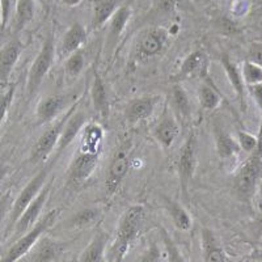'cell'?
Segmentation results:
<instances>
[{"mask_svg": "<svg viewBox=\"0 0 262 262\" xmlns=\"http://www.w3.org/2000/svg\"><path fill=\"white\" fill-rule=\"evenodd\" d=\"M104 130L97 123L84 125L80 143L69 168V185L79 188L88 181L96 169L102 151Z\"/></svg>", "mask_w": 262, "mask_h": 262, "instance_id": "obj_1", "label": "cell"}, {"mask_svg": "<svg viewBox=\"0 0 262 262\" xmlns=\"http://www.w3.org/2000/svg\"><path fill=\"white\" fill-rule=\"evenodd\" d=\"M262 177V122L259 125L258 143L245 160L233 180V191L243 202L249 203L254 196Z\"/></svg>", "mask_w": 262, "mask_h": 262, "instance_id": "obj_2", "label": "cell"}, {"mask_svg": "<svg viewBox=\"0 0 262 262\" xmlns=\"http://www.w3.org/2000/svg\"><path fill=\"white\" fill-rule=\"evenodd\" d=\"M60 211H62L60 209H54L46 215H43L41 219H38V222L27 233L16 238L15 243L9 247L3 258L0 259V262H17L21 257H24L29 252L30 248L38 242L39 237L43 236V233L55 224L58 216L60 215Z\"/></svg>", "mask_w": 262, "mask_h": 262, "instance_id": "obj_3", "label": "cell"}, {"mask_svg": "<svg viewBox=\"0 0 262 262\" xmlns=\"http://www.w3.org/2000/svg\"><path fill=\"white\" fill-rule=\"evenodd\" d=\"M144 217L143 206L134 205L128 207L125 214L121 216L117 228L116 242L113 245V252L116 256V262H121V259L127 253L131 242L137 237L139 228L142 226Z\"/></svg>", "mask_w": 262, "mask_h": 262, "instance_id": "obj_4", "label": "cell"}, {"mask_svg": "<svg viewBox=\"0 0 262 262\" xmlns=\"http://www.w3.org/2000/svg\"><path fill=\"white\" fill-rule=\"evenodd\" d=\"M54 58H55V36H54V30H50L46 34L41 50L37 54V57L34 58L32 66H30L27 81L28 98H33L38 92L46 74L53 66Z\"/></svg>", "mask_w": 262, "mask_h": 262, "instance_id": "obj_5", "label": "cell"}, {"mask_svg": "<svg viewBox=\"0 0 262 262\" xmlns=\"http://www.w3.org/2000/svg\"><path fill=\"white\" fill-rule=\"evenodd\" d=\"M131 149L133 143L130 139H126L114 151L105 177V191L107 196H113L125 180L130 168Z\"/></svg>", "mask_w": 262, "mask_h": 262, "instance_id": "obj_6", "label": "cell"}, {"mask_svg": "<svg viewBox=\"0 0 262 262\" xmlns=\"http://www.w3.org/2000/svg\"><path fill=\"white\" fill-rule=\"evenodd\" d=\"M49 172H50V167L42 168L38 173H36V176L33 177V179L25 185L24 189L20 191L18 196L16 198L15 202H13L11 212H9L8 231L13 229V227H15L16 222L18 221V217L21 216V214H23L28 206L32 203V201L38 195V193L42 190V188L48 184Z\"/></svg>", "mask_w": 262, "mask_h": 262, "instance_id": "obj_7", "label": "cell"}, {"mask_svg": "<svg viewBox=\"0 0 262 262\" xmlns=\"http://www.w3.org/2000/svg\"><path fill=\"white\" fill-rule=\"evenodd\" d=\"M196 165V137L194 133H190L181 147L179 154V161H177V169H179L180 184L184 196H188L189 185L194 177Z\"/></svg>", "mask_w": 262, "mask_h": 262, "instance_id": "obj_8", "label": "cell"}, {"mask_svg": "<svg viewBox=\"0 0 262 262\" xmlns=\"http://www.w3.org/2000/svg\"><path fill=\"white\" fill-rule=\"evenodd\" d=\"M51 190V182L46 184L42 190L39 191L38 195L32 201L29 206H28L25 211L21 214V216L18 217V221L16 222L15 227H13V236L16 238H18L20 236H23L24 233H27L30 228H32L34 224L38 222V216L41 215L42 210H43V206H45L46 201L49 198V194Z\"/></svg>", "mask_w": 262, "mask_h": 262, "instance_id": "obj_9", "label": "cell"}, {"mask_svg": "<svg viewBox=\"0 0 262 262\" xmlns=\"http://www.w3.org/2000/svg\"><path fill=\"white\" fill-rule=\"evenodd\" d=\"M64 250V244L51 237L41 236L38 242L17 262H54Z\"/></svg>", "mask_w": 262, "mask_h": 262, "instance_id": "obj_10", "label": "cell"}, {"mask_svg": "<svg viewBox=\"0 0 262 262\" xmlns=\"http://www.w3.org/2000/svg\"><path fill=\"white\" fill-rule=\"evenodd\" d=\"M167 42V32L161 28H151L142 33L135 46V54L139 59H148L161 53Z\"/></svg>", "mask_w": 262, "mask_h": 262, "instance_id": "obj_11", "label": "cell"}, {"mask_svg": "<svg viewBox=\"0 0 262 262\" xmlns=\"http://www.w3.org/2000/svg\"><path fill=\"white\" fill-rule=\"evenodd\" d=\"M67 117H69V113H67L64 118L58 121L57 123H54L48 130L42 133V135L38 138V140H37L34 147H33L32 154H30V161L32 163H38L41 160H45L50 155V152L55 148V146L59 142L60 133H62L63 125H64Z\"/></svg>", "mask_w": 262, "mask_h": 262, "instance_id": "obj_12", "label": "cell"}, {"mask_svg": "<svg viewBox=\"0 0 262 262\" xmlns=\"http://www.w3.org/2000/svg\"><path fill=\"white\" fill-rule=\"evenodd\" d=\"M23 51V43L18 39L8 42L0 49V86L8 83V79L15 69Z\"/></svg>", "mask_w": 262, "mask_h": 262, "instance_id": "obj_13", "label": "cell"}, {"mask_svg": "<svg viewBox=\"0 0 262 262\" xmlns=\"http://www.w3.org/2000/svg\"><path fill=\"white\" fill-rule=\"evenodd\" d=\"M159 102V96H144V97L135 98L127 104L125 109V118L130 125L148 118Z\"/></svg>", "mask_w": 262, "mask_h": 262, "instance_id": "obj_14", "label": "cell"}, {"mask_svg": "<svg viewBox=\"0 0 262 262\" xmlns=\"http://www.w3.org/2000/svg\"><path fill=\"white\" fill-rule=\"evenodd\" d=\"M84 122H85V114L83 112L75 111V109L70 112L60 133L59 142H58V154L64 151L72 140L78 137L79 133H81Z\"/></svg>", "mask_w": 262, "mask_h": 262, "instance_id": "obj_15", "label": "cell"}, {"mask_svg": "<svg viewBox=\"0 0 262 262\" xmlns=\"http://www.w3.org/2000/svg\"><path fill=\"white\" fill-rule=\"evenodd\" d=\"M221 62L222 66H223L224 72H226L227 75V78H228L229 83H231L236 96H237L238 104H240L243 111H245V109H247V97H245L247 85H245L244 80H243L242 71L237 69V66L232 62V59H231L227 54H223V55H222Z\"/></svg>", "mask_w": 262, "mask_h": 262, "instance_id": "obj_16", "label": "cell"}, {"mask_svg": "<svg viewBox=\"0 0 262 262\" xmlns=\"http://www.w3.org/2000/svg\"><path fill=\"white\" fill-rule=\"evenodd\" d=\"M131 17V9L128 6L119 7L111 18V25H109V30H107L106 36V49L107 51H112L116 46L117 42L121 38V34L125 30L126 25H127L128 20Z\"/></svg>", "mask_w": 262, "mask_h": 262, "instance_id": "obj_17", "label": "cell"}, {"mask_svg": "<svg viewBox=\"0 0 262 262\" xmlns=\"http://www.w3.org/2000/svg\"><path fill=\"white\" fill-rule=\"evenodd\" d=\"M201 238H202L203 262H227L223 248L211 229L202 228Z\"/></svg>", "mask_w": 262, "mask_h": 262, "instance_id": "obj_18", "label": "cell"}, {"mask_svg": "<svg viewBox=\"0 0 262 262\" xmlns=\"http://www.w3.org/2000/svg\"><path fill=\"white\" fill-rule=\"evenodd\" d=\"M86 42V30L80 23H74L67 29L60 43V53L62 55H72L79 51V49Z\"/></svg>", "mask_w": 262, "mask_h": 262, "instance_id": "obj_19", "label": "cell"}, {"mask_svg": "<svg viewBox=\"0 0 262 262\" xmlns=\"http://www.w3.org/2000/svg\"><path fill=\"white\" fill-rule=\"evenodd\" d=\"M91 96H92V104L96 113L104 119H106L107 116H109V97H107V91L104 80H102V78L96 70L93 71V83Z\"/></svg>", "mask_w": 262, "mask_h": 262, "instance_id": "obj_20", "label": "cell"}, {"mask_svg": "<svg viewBox=\"0 0 262 262\" xmlns=\"http://www.w3.org/2000/svg\"><path fill=\"white\" fill-rule=\"evenodd\" d=\"M109 236L104 231H97L90 244L86 245L85 249L81 252L78 262H102L106 249Z\"/></svg>", "mask_w": 262, "mask_h": 262, "instance_id": "obj_21", "label": "cell"}, {"mask_svg": "<svg viewBox=\"0 0 262 262\" xmlns=\"http://www.w3.org/2000/svg\"><path fill=\"white\" fill-rule=\"evenodd\" d=\"M207 71V58L205 53L201 50L191 51L188 55V58L182 62L180 71L177 72L174 79H186L190 78L191 75L200 74L203 75Z\"/></svg>", "mask_w": 262, "mask_h": 262, "instance_id": "obj_22", "label": "cell"}, {"mask_svg": "<svg viewBox=\"0 0 262 262\" xmlns=\"http://www.w3.org/2000/svg\"><path fill=\"white\" fill-rule=\"evenodd\" d=\"M180 134V128L174 118L170 116H165L160 119V122L156 125L154 135H155L156 140L164 147V148H169L173 144V142L176 140V138Z\"/></svg>", "mask_w": 262, "mask_h": 262, "instance_id": "obj_23", "label": "cell"}, {"mask_svg": "<svg viewBox=\"0 0 262 262\" xmlns=\"http://www.w3.org/2000/svg\"><path fill=\"white\" fill-rule=\"evenodd\" d=\"M119 2L121 0H95L93 2V29L101 28L113 17L116 11L119 8Z\"/></svg>", "mask_w": 262, "mask_h": 262, "instance_id": "obj_24", "label": "cell"}, {"mask_svg": "<svg viewBox=\"0 0 262 262\" xmlns=\"http://www.w3.org/2000/svg\"><path fill=\"white\" fill-rule=\"evenodd\" d=\"M64 105V97L60 95L48 96V97L42 98L37 106V118L39 123L49 122L50 119L57 116L60 112V109Z\"/></svg>", "mask_w": 262, "mask_h": 262, "instance_id": "obj_25", "label": "cell"}, {"mask_svg": "<svg viewBox=\"0 0 262 262\" xmlns=\"http://www.w3.org/2000/svg\"><path fill=\"white\" fill-rule=\"evenodd\" d=\"M34 0H15L13 29L16 33L24 29L34 17Z\"/></svg>", "mask_w": 262, "mask_h": 262, "instance_id": "obj_26", "label": "cell"}, {"mask_svg": "<svg viewBox=\"0 0 262 262\" xmlns=\"http://www.w3.org/2000/svg\"><path fill=\"white\" fill-rule=\"evenodd\" d=\"M163 200L164 203H165V209H167L169 216L172 217L174 226L180 231H189L191 228V217L188 214V211L180 203H177L176 201L167 198V196H164Z\"/></svg>", "mask_w": 262, "mask_h": 262, "instance_id": "obj_27", "label": "cell"}, {"mask_svg": "<svg viewBox=\"0 0 262 262\" xmlns=\"http://www.w3.org/2000/svg\"><path fill=\"white\" fill-rule=\"evenodd\" d=\"M215 142H216V151L222 159L232 158L240 151V146L226 131L217 128L215 134Z\"/></svg>", "mask_w": 262, "mask_h": 262, "instance_id": "obj_28", "label": "cell"}, {"mask_svg": "<svg viewBox=\"0 0 262 262\" xmlns=\"http://www.w3.org/2000/svg\"><path fill=\"white\" fill-rule=\"evenodd\" d=\"M172 100H173V106H174V109H176L177 114H179L182 119H189L191 107H190V101H189L188 93L185 92L180 85H174L172 91Z\"/></svg>", "mask_w": 262, "mask_h": 262, "instance_id": "obj_29", "label": "cell"}, {"mask_svg": "<svg viewBox=\"0 0 262 262\" xmlns=\"http://www.w3.org/2000/svg\"><path fill=\"white\" fill-rule=\"evenodd\" d=\"M198 100L205 111H214L221 102V96L212 88V85L203 84L198 90Z\"/></svg>", "mask_w": 262, "mask_h": 262, "instance_id": "obj_30", "label": "cell"}, {"mask_svg": "<svg viewBox=\"0 0 262 262\" xmlns=\"http://www.w3.org/2000/svg\"><path fill=\"white\" fill-rule=\"evenodd\" d=\"M242 76L247 86L262 84V67L257 66L256 63H252L249 60H247L243 64Z\"/></svg>", "mask_w": 262, "mask_h": 262, "instance_id": "obj_31", "label": "cell"}, {"mask_svg": "<svg viewBox=\"0 0 262 262\" xmlns=\"http://www.w3.org/2000/svg\"><path fill=\"white\" fill-rule=\"evenodd\" d=\"M84 55L83 53L80 51H76L72 55H70L67 62H66L64 70H66V75L69 76V78H78L80 72L83 71L84 69Z\"/></svg>", "mask_w": 262, "mask_h": 262, "instance_id": "obj_32", "label": "cell"}, {"mask_svg": "<svg viewBox=\"0 0 262 262\" xmlns=\"http://www.w3.org/2000/svg\"><path fill=\"white\" fill-rule=\"evenodd\" d=\"M98 211L95 209H84L81 211L76 212L70 221V226L74 228H83V227L90 226L91 223L97 219Z\"/></svg>", "mask_w": 262, "mask_h": 262, "instance_id": "obj_33", "label": "cell"}, {"mask_svg": "<svg viewBox=\"0 0 262 262\" xmlns=\"http://www.w3.org/2000/svg\"><path fill=\"white\" fill-rule=\"evenodd\" d=\"M160 231H161V236H163L164 244H165V249H167L168 262H185L181 252L179 250L177 245L173 243L172 238L169 237V235L167 233V231L163 228H160Z\"/></svg>", "mask_w": 262, "mask_h": 262, "instance_id": "obj_34", "label": "cell"}, {"mask_svg": "<svg viewBox=\"0 0 262 262\" xmlns=\"http://www.w3.org/2000/svg\"><path fill=\"white\" fill-rule=\"evenodd\" d=\"M237 137L240 149H244L245 152H249V154L256 148L257 143H258V137H254L245 131H238Z\"/></svg>", "mask_w": 262, "mask_h": 262, "instance_id": "obj_35", "label": "cell"}, {"mask_svg": "<svg viewBox=\"0 0 262 262\" xmlns=\"http://www.w3.org/2000/svg\"><path fill=\"white\" fill-rule=\"evenodd\" d=\"M13 96H15V86L8 88L4 93H0V127H2V123H3L4 118H6V114L8 112L9 106H11Z\"/></svg>", "mask_w": 262, "mask_h": 262, "instance_id": "obj_36", "label": "cell"}, {"mask_svg": "<svg viewBox=\"0 0 262 262\" xmlns=\"http://www.w3.org/2000/svg\"><path fill=\"white\" fill-rule=\"evenodd\" d=\"M13 0H0V34L6 30L12 13Z\"/></svg>", "mask_w": 262, "mask_h": 262, "instance_id": "obj_37", "label": "cell"}, {"mask_svg": "<svg viewBox=\"0 0 262 262\" xmlns=\"http://www.w3.org/2000/svg\"><path fill=\"white\" fill-rule=\"evenodd\" d=\"M139 262H163L161 261V252L159 249L158 244L151 243L146 249V252L139 258Z\"/></svg>", "mask_w": 262, "mask_h": 262, "instance_id": "obj_38", "label": "cell"}, {"mask_svg": "<svg viewBox=\"0 0 262 262\" xmlns=\"http://www.w3.org/2000/svg\"><path fill=\"white\" fill-rule=\"evenodd\" d=\"M249 62L256 63L257 66L262 67V43H252L248 51Z\"/></svg>", "mask_w": 262, "mask_h": 262, "instance_id": "obj_39", "label": "cell"}, {"mask_svg": "<svg viewBox=\"0 0 262 262\" xmlns=\"http://www.w3.org/2000/svg\"><path fill=\"white\" fill-rule=\"evenodd\" d=\"M248 88H249L250 95H252V97L254 98L256 104L258 105L259 112H261V119H262V84L248 86Z\"/></svg>", "mask_w": 262, "mask_h": 262, "instance_id": "obj_40", "label": "cell"}, {"mask_svg": "<svg viewBox=\"0 0 262 262\" xmlns=\"http://www.w3.org/2000/svg\"><path fill=\"white\" fill-rule=\"evenodd\" d=\"M8 202L9 194H6V195L0 200V227H2V223H3L4 217H6L7 210H8Z\"/></svg>", "mask_w": 262, "mask_h": 262, "instance_id": "obj_41", "label": "cell"}, {"mask_svg": "<svg viewBox=\"0 0 262 262\" xmlns=\"http://www.w3.org/2000/svg\"><path fill=\"white\" fill-rule=\"evenodd\" d=\"M252 232L256 236V238L262 237V214L252 223Z\"/></svg>", "mask_w": 262, "mask_h": 262, "instance_id": "obj_42", "label": "cell"}, {"mask_svg": "<svg viewBox=\"0 0 262 262\" xmlns=\"http://www.w3.org/2000/svg\"><path fill=\"white\" fill-rule=\"evenodd\" d=\"M7 173H8V167H7L6 164L0 163V184L4 180V177L7 176Z\"/></svg>", "mask_w": 262, "mask_h": 262, "instance_id": "obj_43", "label": "cell"}, {"mask_svg": "<svg viewBox=\"0 0 262 262\" xmlns=\"http://www.w3.org/2000/svg\"><path fill=\"white\" fill-rule=\"evenodd\" d=\"M83 0H62V3L67 7H76L81 3Z\"/></svg>", "mask_w": 262, "mask_h": 262, "instance_id": "obj_44", "label": "cell"}, {"mask_svg": "<svg viewBox=\"0 0 262 262\" xmlns=\"http://www.w3.org/2000/svg\"><path fill=\"white\" fill-rule=\"evenodd\" d=\"M250 258L256 259V261H262V249L256 250V252L250 256Z\"/></svg>", "mask_w": 262, "mask_h": 262, "instance_id": "obj_45", "label": "cell"}, {"mask_svg": "<svg viewBox=\"0 0 262 262\" xmlns=\"http://www.w3.org/2000/svg\"><path fill=\"white\" fill-rule=\"evenodd\" d=\"M41 2H42V3H43V4H45L46 7H50L51 4L54 3V0H41Z\"/></svg>", "mask_w": 262, "mask_h": 262, "instance_id": "obj_46", "label": "cell"}, {"mask_svg": "<svg viewBox=\"0 0 262 262\" xmlns=\"http://www.w3.org/2000/svg\"><path fill=\"white\" fill-rule=\"evenodd\" d=\"M258 262H262V261H258Z\"/></svg>", "mask_w": 262, "mask_h": 262, "instance_id": "obj_47", "label": "cell"}, {"mask_svg": "<svg viewBox=\"0 0 262 262\" xmlns=\"http://www.w3.org/2000/svg\"><path fill=\"white\" fill-rule=\"evenodd\" d=\"M261 122H262V119H261Z\"/></svg>", "mask_w": 262, "mask_h": 262, "instance_id": "obj_48", "label": "cell"}]
</instances>
